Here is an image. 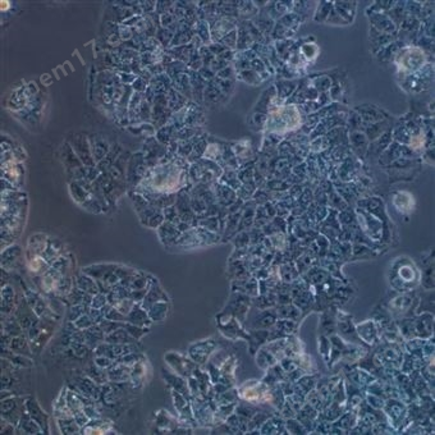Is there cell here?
I'll return each instance as SVG.
<instances>
[{
    "mask_svg": "<svg viewBox=\"0 0 435 435\" xmlns=\"http://www.w3.org/2000/svg\"><path fill=\"white\" fill-rule=\"evenodd\" d=\"M77 286H79L80 289H82V291L86 293H96L97 287L96 284H95L94 279H92L91 276H87L85 273L77 278Z\"/></svg>",
    "mask_w": 435,
    "mask_h": 435,
    "instance_id": "5bb4252c",
    "label": "cell"
},
{
    "mask_svg": "<svg viewBox=\"0 0 435 435\" xmlns=\"http://www.w3.org/2000/svg\"><path fill=\"white\" fill-rule=\"evenodd\" d=\"M185 175H187V172L181 170L178 165H162L150 173L149 178H143L142 182L149 183L147 192H170L178 190L177 186L181 185V180Z\"/></svg>",
    "mask_w": 435,
    "mask_h": 435,
    "instance_id": "6da1fadb",
    "label": "cell"
},
{
    "mask_svg": "<svg viewBox=\"0 0 435 435\" xmlns=\"http://www.w3.org/2000/svg\"><path fill=\"white\" fill-rule=\"evenodd\" d=\"M133 337L128 333L127 330H123V329H117V330L109 333V336L107 337V342L109 343H130L133 341Z\"/></svg>",
    "mask_w": 435,
    "mask_h": 435,
    "instance_id": "7c38bea8",
    "label": "cell"
},
{
    "mask_svg": "<svg viewBox=\"0 0 435 435\" xmlns=\"http://www.w3.org/2000/svg\"><path fill=\"white\" fill-rule=\"evenodd\" d=\"M128 321L135 325H149L151 323V319H150L149 314L146 313V310L141 309L140 306H133V309L131 310V313L128 314Z\"/></svg>",
    "mask_w": 435,
    "mask_h": 435,
    "instance_id": "9c48e42d",
    "label": "cell"
},
{
    "mask_svg": "<svg viewBox=\"0 0 435 435\" xmlns=\"http://www.w3.org/2000/svg\"><path fill=\"white\" fill-rule=\"evenodd\" d=\"M424 62V52L421 49H417V47H414V49L408 47V49H404L403 52L397 55V64H398L402 73L406 74V76H410V74L421 69Z\"/></svg>",
    "mask_w": 435,
    "mask_h": 435,
    "instance_id": "3957f363",
    "label": "cell"
},
{
    "mask_svg": "<svg viewBox=\"0 0 435 435\" xmlns=\"http://www.w3.org/2000/svg\"><path fill=\"white\" fill-rule=\"evenodd\" d=\"M220 41L223 42V45H224L225 47H235L236 44H237V34H236V30H233L229 34L225 35Z\"/></svg>",
    "mask_w": 435,
    "mask_h": 435,
    "instance_id": "2e32d148",
    "label": "cell"
},
{
    "mask_svg": "<svg viewBox=\"0 0 435 435\" xmlns=\"http://www.w3.org/2000/svg\"><path fill=\"white\" fill-rule=\"evenodd\" d=\"M59 426L63 434H74L80 430V425L77 424L73 416L59 419Z\"/></svg>",
    "mask_w": 435,
    "mask_h": 435,
    "instance_id": "4fadbf2b",
    "label": "cell"
},
{
    "mask_svg": "<svg viewBox=\"0 0 435 435\" xmlns=\"http://www.w3.org/2000/svg\"><path fill=\"white\" fill-rule=\"evenodd\" d=\"M119 36L122 40H130L133 37L132 29L124 24H119Z\"/></svg>",
    "mask_w": 435,
    "mask_h": 435,
    "instance_id": "e0dca14e",
    "label": "cell"
},
{
    "mask_svg": "<svg viewBox=\"0 0 435 435\" xmlns=\"http://www.w3.org/2000/svg\"><path fill=\"white\" fill-rule=\"evenodd\" d=\"M168 309L169 306L167 305V301H159V302L154 303L151 308L149 309V316L152 320H163L167 316Z\"/></svg>",
    "mask_w": 435,
    "mask_h": 435,
    "instance_id": "8fae6325",
    "label": "cell"
},
{
    "mask_svg": "<svg viewBox=\"0 0 435 435\" xmlns=\"http://www.w3.org/2000/svg\"><path fill=\"white\" fill-rule=\"evenodd\" d=\"M90 147H91V154L94 158L95 162H100L103 158H105L109 151V147H108V143L104 142L100 138H95L90 142Z\"/></svg>",
    "mask_w": 435,
    "mask_h": 435,
    "instance_id": "30bf717a",
    "label": "cell"
},
{
    "mask_svg": "<svg viewBox=\"0 0 435 435\" xmlns=\"http://www.w3.org/2000/svg\"><path fill=\"white\" fill-rule=\"evenodd\" d=\"M196 34L200 39H202L203 41H208L210 39V31H209V26L206 22H196Z\"/></svg>",
    "mask_w": 435,
    "mask_h": 435,
    "instance_id": "9a60e30c",
    "label": "cell"
},
{
    "mask_svg": "<svg viewBox=\"0 0 435 435\" xmlns=\"http://www.w3.org/2000/svg\"><path fill=\"white\" fill-rule=\"evenodd\" d=\"M215 346L216 344L213 339H208V341L201 342V343L193 344L190 348V356L192 357L193 361L202 364V362H205L206 359L210 356V353L214 351Z\"/></svg>",
    "mask_w": 435,
    "mask_h": 435,
    "instance_id": "8992f818",
    "label": "cell"
},
{
    "mask_svg": "<svg viewBox=\"0 0 435 435\" xmlns=\"http://www.w3.org/2000/svg\"><path fill=\"white\" fill-rule=\"evenodd\" d=\"M218 325H219L220 330H222V333L224 334L225 337H228V338H246V339H250V336H247V334H245V331H243V329L241 328L240 324L237 323V320H236L235 316H232L231 314H222V315L218 316Z\"/></svg>",
    "mask_w": 435,
    "mask_h": 435,
    "instance_id": "277c9868",
    "label": "cell"
},
{
    "mask_svg": "<svg viewBox=\"0 0 435 435\" xmlns=\"http://www.w3.org/2000/svg\"><path fill=\"white\" fill-rule=\"evenodd\" d=\"M419 282L420 273L412 261H410L407 258H399V260L394 263L392 268L391 284L397 291H402V292L411 291L419 284Z\"/></svg>",
    "mask_w": 435,
    "mask_h": 435,
    "instance_id": "7a4b0ae2",
    "label": "cell"
},
{
    "mask_svg": "<svg viewBox=\"0 0 435 435\" xmlns=\"http://www.w3.org/2000/svg\"><path fill=\"white\" fill-rule=\"evenodd\" d=\"M26 408L29 415L31 416V419L40 425L41 430L47 431V416L41 411V408H40L39 404L36 403V401L30 399L26 403Z\"/></svg>",
    "mask_w": 435,
    "mask_h": 435,
    "instance_id": "ba28073f",
    "label": "cell"
},
{
    "mask_svg": "<svg viewBox=\"0 0 435 435\" xmlns=\"http://www.w3.org/2000/svg\"><path fill=\"white\" fill-rule=\"evenodd\" d=\"M9 8H11V3H9V2H7V0L2 2V12L8 11Z\"/></svg>",
    "mask_w": 435,
    "mask_h": 435,
    "instance_id": "ac0fdd59",
    "label": "cell"
},
{
    "mask_svg": "<svg viewBox=\"0 0 435 435\" xmlns=\"http://www.w3.org/2000/svg\"><path fill=\"white\" fill-rule=\"evenodd\" d=\"M235 29L236 24L233 23L229 18H227V17L218 19L215 23L211 24V37H213V41L222 40L225 35L229 34V32L233 31Z\"/></svg>",
    "mask_w": 435,
    "mask_h": 435,
    "instance_id": "52a82bcc",
    "label": "cell"
},
{
    "mask_svg": "<svg viewBox=\"0 0 435 435\" xmlns=\"http://www.w3.org/2000/svg\"><path fill=\"white\" fill-rule=\"evenodd\" d=\"M165 360H167L168 364H169L178 374H181V375L188 376L192 371H195L193 370V369H195V364L191 362L190 360L185 359V357L180 353H168L167 356H165Z\"/></svg>",
    "mask_w": 435,
    "mask_h": 435,
    "instance_id": "5b68a950",
    "label": "cell"
}]
</instances>
